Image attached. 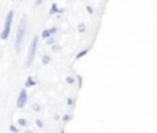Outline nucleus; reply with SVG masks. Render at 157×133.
Instances as JSON below:
<instances>
[{"mask_svg":"<svg viewBox=\"0 0 157 133\" xmlns=\"http://www.w3.org/2000/svg\"><path fill=\"white\" fill-rule=\"evenodd\" d=\"M13 20H14V11L10 10L8 13V16H6V20H5V25H4V29L0 33V38L2 40H6L10 35V31H11V25H13Z\"/></svg>","mask_w":157,"mask_h":133,"instance_id":"2","label":"nucleus"},{"mask_svg":"<svg viewBox=\"0 0 157 133\" xmlns=\"http://www.w3.org/2000/svg\"><path fill=\"white\" fill-rule=\"evenodd\" d=\"M58 49H59V48H58L57 46H53V47H52V51H53V52H57Z\"/></svg>","mask_w":157,"mask_h":133,"instance_id":"21","label":"nucleus"},{"mask_svg":"<svg viewBox=\"0 0 157 133\" xmlns=\"http://www.w3.org/2000/svg\"><path fill=\"white\" fill-rule=\"evenodd\" d=\"M68 105H72V100L71 99H68Z\"/></svg>","mask_w":157,"mask_h":133,"instance_id":"22","label":"nucleus"},{"mask_svg":"<svg viewBox=\"0 0 157 133\" xmlns=\"http://www.w3.org/2000/svg\"><path fill=\"white\" fill-rule=\"evenodd\" d=\"M37 83L33 80V78L32 76H28L27 79H26V83H25V86L26 88H30V86H35Z\"/></svg>","mask_w":157,"mask_h":133,"instance_id":"6","label":"nucleus"},{"mask_svg":"<svg viewBox=\"0 0 157 133\" xmlns=\"http://www.w3.org/2000/svg\"><path fill=\"white\" fill-rule=\"evenodd\" d=\"M66 83H68V84H74V83H75V79H74L72 76H68V78H66Z\"/></svg>","mask_w":157,"mask_h":133,"instance_id":"14","label":"nucleus"},{"mask_svg":"<svg viewBox=\"0 0 157 133\" xmlns=\"http://www.w3.org/2000/svg\"><path fill=\"white\" fill-rule=\"evenodd\" d=\"M89 53V48H86V49H84V51H81L80 53H77L76 54V59H80V58H82L84 56H86Z\"/></svg>","mask_w":157,"mask_h":133,"instance_id":"7","label":"nucleus"},{"mask_svg":"<svg viewBox=\"0 0 157 133\" xmlns=\"http://www.w3.org/2000/svg\"><path fill=\"white\" fill-rule=\"evenodd\" d=\"M36 124H37L39 128H42V127H43V122H42V121H39V119H37V121H36Z\"/></svg>","mask_w":157,"mask_h":133,"instance_id":"17","label":"nucleus"},{"mask_svg":"<svg viewBox=\"0 0 157 133\" xmlns=\"http://www.w3.org/2000/svg\"><path fill=\"white\" fill-rule=\"evenodd\" d=\"M77 79H78V86H81V83H82V80H81V76L78 75V76H77Z\"/></svg>","mask_w":157,"mask_h":133,"instance_id":"19","label":"nucleus"},{"mask_svg":"<svg viewBox=\"0 0 157 133\" xmlns=\"http://www.w3.org/2000/svg\"><path fill=\"white\" fill-rule=\"evenodd\" d=\"M19 124H20L21 127H26V126H27V121H26L25 118H19Z\"/></svg>","mask_w":157,"mask_h":133,"instance_id":"10","label":"nucleus"},{"mask_svg":"<svg viewBox=\"0 0 157 133\" xmlns=\"http://www.w3.org/2000/svg\"><path fill=\"white\" fill-rule=\"evenodd\" d=\"M57 13H59V9L57 8V4H53V5H52V8H50L49 14H50V15H54V14H57Z\"/></svg>","mask_w":157,"mask_h":133,"instance_id":"8","label":"nucleus"},{"mask_svg":"<svg viewBox=\"0 0 157 133\" xmlns=\"http://www.w3.org/2000/svg\"><path fill=\"white\" fill-rule=\"evenodd\" d=\"M32 108H33V111H36V112H39V111H41V106H39L38 104L32 105Z\"/></svg>","mask_w":157,"mask_h":133,"instance_id":"13","label":"nucleus"},{"mask_svg":"<svg viewBox=\"0 0 157 133\" xmlns=\"http://www.w3.org/2000/svg\"><path fill=\"white\" fill-rule=\"evenodd\" d=\"M43 3V0H36V5H41Z\"/></svg>","mask_w":157,"mask_h":133,"instance_id":"20","label":"nucleus"},{"mask_svg":"<svg viewBox=\"0 0 157 133\" xmlns=\"http://www.w3.org/2000/svg\"><path fill=\"white\" fill-rule=\"evenodd\" d=\"M49 62H50V57H49V56H43L42 63H43V64H48Z\"/></svg>","mask_w":157,"mask_h":133,"instance_id":"9","label":"nucleus"},{"mask_svg":"<svg viewBox=\"0 0 157 133\" xmlns=\"http://www.w3.org/2000/svg\"><path fill=\"white\" fill-rule=\"evenodd\" d=\"M27 102V91L26 89H22L19 94V97H17V102H16V106L19 108H22Z\"/></svg>","mask_w":157,"mask_h":133,"instance_id":"4","label":"nucleus"},{"mask_svg":"<svg viewBox=\"0 0 157 133\" xmlns=\"http://www.w3.org/2000/svg\"><path fill=\"white\" fill-rule=\"evenodd\" d=\"M46 40H47V45H54V37L49 36V37L46 38Z\"/></svg>","mask_w":157,"mask_h":133,"instance_id":"12","label":"nucleus"},{"mask_svg":"<svg viewBox=\"0 0 157 133\" xmlns=\"http://www.w3.org/2000/svg\"><path fill=\"white\" fill-rule=\"evenodd\" d=\"M37 46H38V36L33 37L32 42L30 43L28 47V52H27V61H26V67H30L33 62V58L36 56V51H37Z\"/></svg>","mask_w":157,"mask_h":133,"instance_id":"3","label":"nucleus"},{"mask_svg":"<svg viewBox=\"0 0 157 133\" xmlns=\"http://www.w3.org/2000/svg\"><path fill=\"white\" fill-rule=\"evenodd\" d=\"M77 30H78V32H85V30H86V26H85V24H80L78 25V27H77Z\"/></svg>","mask_w":157,"mask_h":133,"instance_id":"11","label":"nucleus"},{"mask_svg":"<svg viewBox=\"0 0 157 133\" xmlns=\"http://www.w3.org/2000/svg\"><path fill=\"white\" fill-rule=\"evenodd\" d=\"M71 119V116H69V115H65L64 117H63V121L64 122H68V121H70Z\"/></svg>","mask_w":157,"mask_h":133,"instance_id":"15","label":"nucleus"},{"mask_svg":"<svg viewBox=\"0 0 157 133\" xmlns=\"http://www.w3.org/2000/svg\"><path fill=\"white\" fill-rule=\"evenodd\" d=\"M26 27H27V20H26V18H22V20L20 21L19 29H17V32H16V41H15V51L16 52H20V48H21V45L24 41V36L26 32Z\"/></svg>","mask_w":157,"mask_h":133,"instance_id":"1","label":"nucleus"},{"mask_svg":"<svg viewBox=\"0 0 157 133\" xmlns=\"http://www.w3.org/2000/svg\"><path fill=\"white\" fill-rule=\"evenodd\" d=\"M17 131H19V129H17L14 124H10V132H17Z\"/></svg>","mask_w":157,"mask_h":133,"instance_id":"16","label":"nucleus"},{"mask_svg":"<svg viewBox=\"0 0 157 133\" xmlns=\"http://www.w3.org/2000/svg\"><path fill=\"white\" fill-rule=\"evenodd\" d=\"M57 32V27H52V29H48V30H44L43 32H42V38H48L49 36H52L53 33H55Z\"/></svg>","mask_w":157,"mask_h":133,"instance_id":"5","label":"nucleus"},{"mask_svg":"<svg viewBox=\"0 0 157 133\" xmlns=\"http://www.w3.org/2000/svg\"><path fill=\"white\" fill-rule=\"evenodd\" d=\"M86 10H87V13H89V14H93V9H92L91 6H87V8H86Z\"/></svg>","mask_w":157,"mask_h":133,"instance_id":"18","label":"nucleus"}]
</instances>
